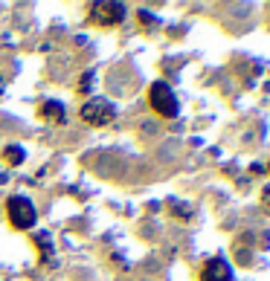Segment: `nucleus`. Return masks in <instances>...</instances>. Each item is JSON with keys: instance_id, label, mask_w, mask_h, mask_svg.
<instances>
[{"instance_id": "nucleus-1", "label": "nucleus", "mask_w": 270, "mask_h": 281, "mask_svg": "<svg viewBox=\"0 0 270 281\" xmlns=\"http://www.w3.org/2000/svg\"><path fill=\"white\" fill-rule=\"evenodd\" d=\"M6 212H9V221H12L18 229H29V226L35 223V206L26 197H12L9 206H6Z\"/></svg>"}, {"instance_id": "nucleus-2", "label": "nucleus", "mask_w": 270, "mask_h": 281, "mask_svg": "<svg viewBox=\"0 0 270 281\" xmlns=\"http://www.w3.org/2000/svg\"><path fill=\"white\" fill-rule=\"evenodd\" d=\"M151 107L160 116H175L177 113V99H175V93L169 90V84L157 82L151 87Z\"/></svg>"}, {"instance_id": "nucleus-3", "label": "nucleus", "mask_w": 270, "mask_h": 281, "mask_svg": "<svg viewBox=\"0 0 270 281\" xmlns=\"http://www.w3.org/2000/svg\"><path fill=\"white\" fill-rule=\"evenodd\" d=\"M82 116L87 119L90 125H105V122H111V116H114V107L107 105L105 99H93V102L82 110Z\"/></svg>"}, {"instance_id": "nucleus-4", "label": "nucleus", "mask_w": 270, "mask_h": 281, "mask_svg": "<svg viewBox=\"0 0 270 281\" xmlns=\"http://www.w3.org/2000/svg\"><path fill=\"white\" fill-rule=\"evenodd\" d=\"M203 281H230V269L224 261H209L203 269Z\"/></svg>"}, {"instance_id": "nucleus-5", "label": "nucleus", "mask_w": 270, "mask_h": 281, "mask_svg": "<svg viewBox=\"0 0 270 281\" xmlns=\"http://www.w3.org/2000/svg\"><path fill=\"white\" fill-rule=\"evenodd\" d=\"M119 15H125V9H122V6H117V3L96 6V21H102V24H114V21H119Z\"/></svg>"}, {"instance_id": "nucleus-6", "label": "nucleus", "mask_w": 270, "mask_h": 281, "mask_svg": "<svg viewBox=\"0 0 270 281\" xmlns=\"http://www.w3.org/2000/svg\"><path fill=\"white\" fill-rule=\"evenodd\" d=\"M9 160H12V163H21V160H24V151H21V148H9Z\"/></svg>"}]
</instances>
